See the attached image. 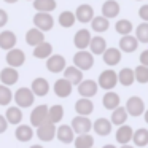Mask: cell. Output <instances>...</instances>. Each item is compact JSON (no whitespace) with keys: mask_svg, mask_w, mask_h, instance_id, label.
<instances>
[{"mask_svg":"<svg viewBox=\"0 0 148 148\" xmlns=\"http://www.w3.org/2000/svg\"><path fill=\"white\" fill-rule=\"evenodd\" d=\"M118 83L121 86H132L135 83V75H134V69L124 67L118 72Z\"/></svg>","mask_w":148,"mask_h":148,"instance_id":"31","label":"cell"},{"mask_svg":"<svg viewBox=\"0 0 148 148\" xmlns=\"http://www.w3.org/2000/svg\"><path fill=\"white\" fill-rule=\"evenodd\" d=\"M99 92V84L94 80H83L78 84V94L84 99H91Z\"/></svg>","mask_w":148,"mask_h":148,"instance_id":"9","label":"cell"},{"mask_svg":"<svg viewBox=\"0 0 148 148\" xmlns=\"http://www.w3.org/2000/svg\"><path fill=\"white\" fill-rule=\"evenodd\" d=\"M132 142H134L135 147H147L148 145V129L147 127H138L134 131V135H132Z\"/></svg>","mask_w":148,"mask_h":148,"instance_id":"36","label":"cell"},{"mask_svg":"<svg viewBox=\"0 0 148 148\" xmlns=\"http://www.w3.org/2000/svg\"><path fill=\"white\" fill-rule=\"evenodd\" d=\"M34 127L30 124H18L16 131H14V137H16L18 142H23V143H26V142H29L30 138L34 137Z\"/></svg>","mask_w":148,"mask_h":148,"instance_id":"26","label":"cell"},{"mask_svg":"<svg viewBox=\"0 0 148 148\" xmlns=\"http://www.w3.org/2000/svg\"><path fill=\"white\" fill-rule=\"evenodd\" d=\"M102 148H116L115 145H112V143H107V145H103Z\"/></svg>","mask_w":148,"mask_h":148,"instance_id":"49","label":"cell"},{"mask_svg":"<svg viewBox=\"0 0 148 148\" xmlns=\"http://www.w3.org/2000/svg\"><path fill=\"white\" fill-rule=\"evenodd\" d=\"M56 0H34V8L37 13H51L56 10Z\"/></svg>","mask_w":148,"mask_h":148,"instance_id":"35","label":"cell"},{"mask_svg":"<svg viewBox=\"0 0 148 148\" xmlns=\"http://www.w3.org/2000/svg\"><path fill=\"white\" fill-rule=\"evenodd\" d=\"M34 27L42 32H48L54 27V18L51 13H35L34 14Z\"/></svg>","mask_w":148,"mask_h":148,"instance_id":"7","label":"cell"},{"mask_svg":"<svg viewBox=\"0 0 148 148\" xmlns=\"http://www.w3.org/2000/svg\"><path fill=\"white\" fill-rule=\"evenodd\" d=\"M65 67H67L65 58L61 54H51L46 59V69H48L51 73H61V72H64Z\"/></svg>","mask_w":148,"mask_h":148,"instance_id":"12","label":"cell"},{"mask_svg":"<svg viewBox=\"0 0 148 148\" xmlns=\"http://www.w3.org/2000/svg\"><path fill=\"white\" fill-rule=\"evenodd\" d=\"M97 84H99V88H102L105 91H113L115 86L118 84V73L115 70H112V69H107V70H103L99 75Z\"/></svg>","mask_w":148,"mask_h":148,"instance_id":"3","label":"cell"},{"mask_svg":"<svg viewBox=\"0 0 148 148\" xmlns=\"http://www.w3.org/2000/svg\"><path fill=\"white\" fill-rule=\"evenodd\" d=\"M70 127L73 129V132L77 135L89 134L91 129H92V121L89 119V116H80V115H77L73 119H72Z\"/></svg>","mask_w":148,"mask_h":148,"instance_id":"6","label":"cell"},{"mask_svg":"<svg viewBox=\"0 0 148 148\" xmlns=\"http://www.w3.org/2000/svg\"><path fill=\"white\" fill-rule=\"evenodd\" d=\"M138 48V42L134 35H123L119 38V51L121 53H134Z\"/></svg>","mask_w":148,"mask_h":148,"instance_id":"29","label":"cell"},{"mask_svg":"<svg viewBox=\"0 0 148 148\" xmlns=\"http://www.w3.org/2000/svg\"><path fill=\"white\" fill-rule=\"evenodd\" d=\"M7 23H8V13L0 8V27H3Z\"/></svg>","mask_w":148,"mask_h":148,"instance_id":"47","label":"cell"},{"mask_svg":"<svg viewBox=\"0 0 148 148\" xmlns=\"http://www.w3.org/2000/svg\"><path fill=\"white\" fill-rule=\"evenodd\" d=\"M64 118V107L54 103V105L48 107V123L51 124H59Z\"/></svg>","mask_w":148,"mask_h":148,"instance_id":"32","label":"cell"},{"mask_svg":"<svg viewBox=\"0 0 148 148\" xmlns=\"http://www.w3.org/2000/svg\"><path fill=\"white\" fill-rule=\"evenodd\" d=\"M73 65L77 69H80L81 72H86L89 69H92L94 65V54L88 49H81L77 51L73 56Z\"/></svg>","mask_w":148,"mask_h":148,"instance_id":"2","label":"cell"},{"mask_svg":"<svg viewBox=\"0 0 148 148\" xmlns=\"http://www.w3.org/2000/svg\"><path fill=\"white\" fill-rule=\"evenodd\" d=\"M13 100L16 103V107H19V108H29L35 102V96L30 91V88H19L13 94Z\"/></svg>","mask_w":148,"mask_h":148,"instance_id":"1","label":"cell"},{"mask_svg":"<svg viewBox=\"0 0 148 148\" xmlns=\"http://www.w3.org/2000/svg\"><path fill=\"white\" fill-rule=\"evenodd\" d=\"M45 123H48V105L42 103V105L34 107V110L30 112V126L40 127Z\"/></svg>","mask_w":148,"mask_h":148,"instance_id":"5","label":"cell"},{"mask_svg":"<svg viewBox=\"0 0 148 148\" xmlns=\"http://www.w3.org/2000/svg\"><path fill=\"white\" fill-rule=\"evenodd\" d=\"M37 137L42 142H51L53 138H56V124L51 123H45L40 127H37Z\"/></svg>","mask_w":148,"mask_h":148,"instance_id":"17","label":"cell"},{"mask_svg":"<svg viewBox=\"0 0 148 148\" xmlns=\"http://www.w3.org/2000/svg\"><path fill=\"white\" fill-rule=\"evenodd\" d=\"M51 54H53V45L48 43L46 40L34 48V58L37 59H48Z\"/></svg>","mask_w":148,"mask_h":148,"instance_id":"34","label":"cell"},{"mask_svg":"<svg viewBox=\"0 0 148 148\" xmlns=\"http://www.w3.org/2000/svg\"><path fill=\"white\" fill-rule=\"evenodd\" d=\"M126 112H127V116H134V118H138L140 115H143L147 107H145V102L142 97L138 96H132L127 99L126 102Z\"/></svg>","mask_w":148,"mask_h":148,"instance_id":"4","label":"cell"},{"mask_svg":"<svg viewBox=\"0 0 148 148\" xmlns=\"http://www.w3.org/2000/svg\"><path fill=\"white\" fill-rule=\"evenodd\" d=\"M115 30L119 34V35H131V32L134 30V26L129 19H119L118 23L115 24Z\"/></svg>","mask_w":148,"mask_h":148,"instance_id":"40","label":"cell"},{"mask_svg":"<svg viewBox=\"0 0 148 148\" xmlns=\"http://www.w3.org/2000/svg\"><path fill=\"white\" fill-rule=\"evenodd\" d=\"M89 51L92 53L94 56H99V54H103L108 46H107V40L103 38L102 35H96V37H91V42H89Z\"/></svg>","mask_w":148,"mask_h":148,"instance_id":"24","label":"cell"},{"mask_svg":"<svg viewBox=\"0 0 148 148\" xmlns=\"http://www.w3.org/2000/svg\"><path fill=\"white\" fill-rule=\"evenodd\" d=\"M30 148H43V147H42V145H38V143H37V145H32Z\"/></svg>","mask_w":148,"mask_h":148,"instance_id":"52","label":"cell"},{"mask_svg":"<svg viewBox=\"0 0 148 148\" xmlns=\"http://www.w3.org/2000/svg\"><path fill=\"white\" fill-rule=\"evenodd\" d=\"M102 58L108 67H115L121 62V51H119V48H107L103 51Z\"/></svg>","mask_w":148,"mask_h":148,"instance_id":"25","label":"cell"},{"mask_svg":"<svg viewBox=\"0 0 148 148\" xmlns=\"http://www.w3.org/2000/svg\"><path fill=\"white\" fill-rule=\"evenodd\" d=\"M5 119L8 121V124H21V121H23V108H19V107L16 105H8L7 107V112H5Z\"/></svg>","mask_w":148,"mask_h":148,"instance_id":"20","label":"cell"},{"mask_svg":"<svg viewBox=\"0 0 148 148\" xmlns=\"http://www.w3.org/2000/svg\"><path fill=\"white\" fill-rule=\"evenodd\" d=\"M58 21H59V24H61L62 27L69 29V27H72L75 23H77V18H75V13H73V11L65 10V11H62V13L59 14Z\"/></svg>","mask_w":148,"mask_h":148,"instance_id":"39","label":"cell"},{"mask_svg":"<svg viewBox=\"0 0 148 148\" xmlns=\"http://www.w3.org/2000/svg\"><path fill=\"white\" fill-rule=\"evenodd\" d=\"M134 75H135V81H137V83H142V84L148 83V67L138 64L137 67L134 69Z\"/></svg>","mask_w":148,"mask_h":148,"instance_id":"43","label":"cell"},{"mask_svg":"<svg viewBox=\"0 0 148 148\" xmlns=\"http://www.w3.org/2000/svg\"><path fill=\"white\" fill-rule=\"evenodd\" d=\"M32 2H34V0H32Z\"/></svg>","mask_w":148,"mask_h":148,"instance_id":"53","label":"cell"},{"mask_svg":"<svg viewBox=\"0 0 148 148\" xmlns=\"http://www.w3.org/2000/svg\"><path fill=\"white\" fill-rule=\"evenodd\" d=\"M119 3L116 0H105L102 5V16L107 18V19H112V18H116L119 14Z\"/></svg>","mask_w":148,"mask_h":148,"instance_id":"28","label":"cell"},{"mask_svg":"<svg viewBox=\"0 0 148 148\" xmlns=\"http://www.w3.org/2000/svg\"><path fill=\"white\" fill-rule=\"evenodd\" d=\"M92 148H94V147H92Z\"/></svg>","mask_w":148,"mask_h":148,"instance_id":"54","label":"cell"},{"mask_svg":"<svg viewBox=\"0 0 148 148\" xmlns=\"http://www.w3.org/2000/svg\"><path fill=\"white\" fill-rule=\"evenodd\" d=\"M3 2H7V3H16L18 0H3Z\"/></svg>","mask_w":148,"mask_h":148,"instance_id":"51","label":"cell"},{"mask_svg":"<svg viewBox=\"0 0 148 148\" xmlns=\"http://www.w3.org/2000/svg\"><path fill=\"white\" fill-rule=\"evenodd\" d=\"M75 148H92L94 147V137L91 134H81L77 135L73 140Z\"/></svg>","mask_w":148,"mask_h":148,"instance_id":"38","label":"cell"},{"mask_svg":"<svg viewBox=\"0 0 148 148\" xmlns=\"http://www.w3.org/2000/svg\"><path fill=\"white\" fill-rule=\"evenodd\" d=\"M13 100V92L8 86L5 84H0V105L2 107H8Z\"/></svg>","mask_w":148,"mask_h":148,"instance_id":"42","label":"cell"},{"mask_svg":"<svg viewBox=\"0 0 148 148\" xmlns=\"http://www.w3.org/2000/svg\"><path fill=\"white\" fill-rule=\"evenodd\" d=\"M91 32L88 29H80L77 34H75L73 37V45L75 48H78V51H81V49H86L88 46H89V42H91Z\"/></svg>","mask_w":148,"mask_h":148,"instance_id":"18","label":"cell"},{"mask_svg":"<svg viewBox=\"0 0 148 148\" xmlns=\"http://www.w3.org/2000/svg\"><path fill=\"white\" fill-rule=\"evenodd\" d=\"M92 129L97 135L100 137H107V135L112 134V129H113V124L108 118H97L96 121L92 123Z\"/></svg>","mask_w":148,"mask_h":148,"instance_id":"16","label":"cell"},{"mask_svg":"<svg viewBox=\"0 0 148 148\" xmlns=\"http://www.w3.org/2000/svg\"><path fill=\"white\" fill-rule=\"evenodd\" d=\"M91 29L97 34H102V32H107L110 29V19L103 18L102 14L99 16H94L92 21H91Z\"/></svg>","mask_w":148,"mask_h":148,"instance_id":"33","label":"cell"},{"mask_svg":"<svg viewBox=\"0 0 148 148\" xmlns=\"http://www.w3.org/2000/svg\"><path fill=\"white\" fill-rule=\"evenodd\" d=\"M75 112L80 116H89L91 113L94 112V102L91 99L81 97V99H78L77 102H75Z\"/></svg>","mask_w":148,"mask_h":148,"instance_id":"22","label":"cell"},{"mask_svg":"<svg viewBox=\"0 0 148 148\" xmlns=\"http://www.w3.org/2000/svg\"><path fill=\"white\" fill-rule=\"evenodd\" d=\"M138 16H140V19L143 21V23H148V3L142 5V7L138 8Z\"/></svg>","mask_w":148,"mask_h":148,"instance_id":"44","label":"cell"},{"mask_svg":"<svg viewBox=\"0 0 148 148\" xmlns=\"http://www.w3.org/2000/svg\"><path fill=\"white\" fill-rule=\"evenodd\" d=\"M56 138L61 143H73L75 140V132L70 127V124H61L59 127H56Z\"/></svg>","mask_w":148,"mask_h":148,"instance_id":"14","label":"cell"},{"mask_svg":"<svg viewBox=\"0 0 148 148\" xmlns=\"http://www.w3.org/2000/svg\"><path fill=\"white\" fill-rule=\"evenodd\" d=\"M138 61H140V65L148 67V49H145V51L140 53V58H138Z\"/></svg>","mask_w":148,"mask_h":148,"instance_id":"45","label":"cell"},{"mask_svg":"<svg viewBox=\"0 0 148 148\" xmlns=\"http://www.w3.org/2000/svg\"><path fill=\"white\" fill-rule=\"evenodd\" d=\"M64 78L70 81L73 86H78V84L84 80V78H83V72H81L80 69H77L75 65H69V67L64 69Z\"/></svg>","mask_w":148,"mask_h":148,"instance_id":"23","label":"cell"},{"mask_svg":"<svg viewBox=\"0 0 148 148\" xmlns=\"http://www.w3.org/2000/svg\"><path fill=\"white\" fill-rule=\"evenodd\" d=\"M8 121L5 119V116L3 115H0V134H3V132H7V129H8Z\"/></svg>","mask_w":148,"mask_h":148,"instance_id":"46","label":"cell"},{"mask_svg":"<svg viewBox=\"0 0 148 148\" xmlns=\"http://www.w3.org/2000/svg\"><path fill=\"white\" fill-rule=\"evenodd\" d=\"M53 91H54V94L59 97V99H65V97L72 96V92H73V84L62 77V78H59V80L54 81Z\"/></svg>","mask_w":148,"mask_h":148,"instance_id":"8","label":"cell"},{"mask_svg":"<svg viewBox=\"0 0 148 148\" xmlns=\"http://www.w3.org/2000/svg\"><path fill=\"white\" fill-rule=\"evenodd\" d=\"M30 91L34 92L35 97H45L49 92V83L46 78L43 77H37L34 78L32 84H30Z\"/></svg>","mask_w":148,"mask_h":148,"instance_id":"13","label":"cell"},{"mask_svg":"<svg viewBox=\"0 0 148 148\" xmlns=\"http://www.w3.org/2000/svg\"><path fill=\"white\" fill-rule=\"evenodd\" d=\"M121 148H135V147H132V145L127 143V145H121Z\"/></svg>","mask_w":148,"mask_h":148,"instance_id":"50","label":"cell"},{"mask_svg":"<svg viewBox=\"0 0 148 148\" xmlns=\"http://www.w3.org/2000/svg\"><path fill=\"white\" fill-rule=\"evenodd\" d=\"M126 119H127V112H126V108L121 107V105H119L118 108L113 110L112 116H110V121H112V124H115V126L126 124Z\"/></svg>","mask_w":148,"mask_h":148,"instance_id":"37","label":"cell"},{"mask_svg":"<svg viewBox=\"0 0 148 148\" xmlns=\"http://www.w3.org/2000/svg\"><path fill=\"white\" fill-rule=\"evenodd\" d=\"M132 135H134V129L129 124H123V126H118L115 137L119 145H127L129 142H132Z\"/></svg>","mask_w":148,"mask_h":148,"instance_id":"19","label":"cell"},{"mask_svg":"<svg viewBox=\"0 0 148 148\" xmlns=\"http://www.w3.org/2000/svg\"><path fill=\"white\" fill-rule=\"evenodd\" d=\"M19 80V72L18 69H13V67H5L0 70V84H5V86H13V84L18 83Z\"/></svg>","mask_w":148,"mask_h":148,"instance_id":"10","label":"cell"},{"mask_svg":"<svg viewBox=\"0 0 148 148\" xmlns=\"http://www.w3.org/2000/svg\"><path fill=\"white\" fill-rule=\"evenodd\" d=\"M135 38L138 43H148V23H140L135 27Z\"/></svg>","mask_w":148,"mask_h":148,"instance_id":"41","label":"cell"},{"mask_svg":"<svg viewBox=\"0 0 148 148\" xmlns=\"http://www.w3.org/2000/svg\"><path fill=\"white\" fill-rule=\"evenodd\" d=\"M143 119H145V123L148 124V108L145 110V113H143Z\"/></svg>","mask_w":148,"mask_h":148,"instance_id":"48","label":"cell"},{"mask_svg":"<svg viewBox=\"0 0 148 148\" xmlns=\"http://www.w3.org/2000/svg\"><path fill=\"white\" fill-rule=\"evenodd\" d=\"M5 59H7L8 67L18 69V67H21V65H24V62H26V54H24L23 49L13 48V49H10V51H7V58Z\"/></svg>","mask_w":148,"mask_h":148,"instance_id":"11","label":"cell"},{"mask_svg":"<svg viewBox=\"0 0 148 148\" xmlns=\"http://www.w3.org/2000/svg\"><path fill=\"white\" fill-rule=\"evenodd\" d=\"M26 42H27V45H30V46L35 48L37 45H40V43L45 42V32L38 30L37 27H32V29H29L27 34H26Z\"/></svg>","mask_w":148,"mask_h":148,"instance_id":"30","label":"cell"},{"mask_svg":"<svg viewBox=\"0 0 148 148\" xmlns=\"http://www.w3.org/2000/svg\"><path fill=\"white\" fill-rule=\"evenodd\" d=\"M73 13H75L77 21H80V23H83V24H88V23H91L92 18H94V8L88 3H81L80 7H77V10H75Z\"/></svg>","mask_w":148,"mask_h":148,"instance_id":"15","label":"cell"},{"mask_svg":"<svg viewBox=\"0 0 148 148\" xmlns=\"http://www.w3.org/2000/svg\"><path fill=\"white\" fill-rule=\"evenodd\" d=\"M119 103H121V99H119V96L115 92V91H107V92L103 94V97H102L103 108L113 112L115 108H118V107H119Z\"/></svg>","mask_w":148,"mask_h":148,"instance_id":"27","label":"cell"},{"mask_svg":"<svg viewBox=\"0 0 148 148\" xmlns=\"http://www.w3.org/2000/svg\"><path fill=\"white\" fill-rule=\"evenodd\" d=\"M16 42H18V37L13 30H3V32H0V48L2 49H13L16 46Z\"/></svg>","mask_w":148,"mask_h":148,"instance_id":"21","label":"cell"}]
</instances>
